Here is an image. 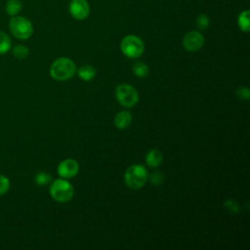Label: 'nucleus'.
Here are the masks:
<instances>
[{
  "label": "nucleus",
  "instance_id": "22",
  "mask_svg": "<svg viewBox=\"0 0 250 250\" xmlns=\"http://www.w3.org/2000/svg\"><path fill=\"white\" fill-rule=\"evenodd\" d=\"M236 96L239 100H242V101H247L250 97V92H249V89L248 88H239L237 91H236Z\"/></svg>",
  "mask_w": 250,
  "mask_h": 250
},
{
  "label": "nucleus",
  "instance_id": "19",
  "mask_svg": "<svg viewBox=\"0 0 250 250\" xmlns=\"http://www.w3.org/2000/svg\"><path fill=\"white\" fill-rule=\"evenodd\" d=\"M210 23V20L209 17L205 14H200L197 19H196V25L200 30H204L208 27Z\"/></svg>",
  "mask_w": 250,
  "mask_h": 250
},
{
  "label": "nucleus",
  "instance_id": "16",
  "mask_svg": "<svg viewBox=\"0 0 250 250\" xmlns=\"http://www.w3.org/2000/svg\"><path fill=\"white\" fill-rule=\"evenodd\" d=\"M132 70L136 76L141 77V78L146 77L149 72L148 66L146 63H144L143 62H136L132 66Z\"/></svg>",
  "mask_w": 250,
  "mask_h": 250
},
{
  "label": "nucleus",
  "instance_id": "10",
  "mask_svg": "<svg viewBox=\"0 0 250 250\" xmlns=\"http://www.w3.org/2000/svg\"><path fill=\"white\" fill-rule=\"evenodd\" d=\"M163 160L162 152L157 148L150 149L146 155V163L150 168L158 167Z\"/></svg>",
  "mask_w": 250,
  "mask_h": 250
},
{
  "label": "nucleus",
  "instance_id": "1",
  "mask_svg": "<svg viewBox=\"0 0 250 250\" xmlns=\"http://www.w3.org/2000/svg\"><path fill=\"white\" fill-rule=\"evenodd\" d=\"M76 71L73 61L68 58H59L53 62L50 66V75L57 81H65L70 79Z\"/></svg>",
  "mask_w": 250,
  "mask_h": 250
},
{
  "label": "nucleus",
  "instance_id": "7",
  "mask_svg": "<svg viewBox=\"0 0 250 250\" xmlns=\"http://www.w3.org/2000/svg\"><path fill=\"white\" fill-rule=\"evenodd\" d=\"M68 11L73 19L83 21L90 14V6L87 0H71L68 5Z\"/></svg>",
  "mask_w": 250,
  "mask_h": 250
},
{
  "label": "nucleus",
  "instance_id": "12",
  "mask_svg": "<svg viewBox=\"0 0 250 250\" xmlns=\"http://www.w3.org/2000/svg\"><path fill=\"white\" fill-rule=\"evenodd\" d=\"M22 9V3L21 0H8L5 5V11L6 13L11 16H18V14Z\"/></svg>",
  "mask_w": 250,
  "mask_h": 250
},
{
  "label": "nucleus",
  "instance_id": "18",
  "mask_svg": "<svg viewBox=\"0 0 250 250\" xmlns=\"http://www.w3.org/2000/svg\"><path fill=\"white\" fill-rule=\"evenodd\" d=\"M34 181L38 186H46L52 182V176L46 172L39 171L35 174Z\"/></svg>",
  "mask_w": 250,
  "mask_h": 250
},
{
  "label": "nucleus",
  "instance_id": "15",
  "mask_svg": "<svg viewBox=\"0 0 250 250\" xmlns=\"http://www.w3.org/2000/svg\"><path fill=\"white\" fill-rule=\"evenodd\" d=\"M12 40L4 31L0 30V55H4L11 50Z\"/></svg>",
  "mask_w": 250,
  "mask_h": 250
},
{
  "label": "nucleus",
  "instance_id": "14",
  "mask_svg": "<svg viewBox=\"0 0 250 250\" xmlns=\"http://www.w3.org/2000/svg\"><path fill=\"white\" fill-rule=\"evenodd\" d=\"M78 76L84 81H90L96 76V69L92 65H82L78 69Z\"/></svg>",
  "mask_w": 250,
  "mask_h": 250
},
{
  "label": "nucleus",
  "instance_id": "21",
  "mask_svg": "<svg viewBox=\"0 0 250 250\" xmlns=\"http://www.w3.org/2000/svg\"><path fill=\"white\" fill-rule=\"evenodd\" d=\"M163 180H164V177H163V175L159 171L152 173L150 175V177H149V181L153 185H160V184H162Z\"/></svg>",
  "mask_w": 250,
  "mask_h": 250
},
{
  "label": "nucleus",
  "instance_id": "13",
  "mask_svg": "<svg viewBox=\"0 0 250 250\" xmlns=\"http://www.w3.org/2000/svg\"><path fill=\"white\" fill-rule=\"evenodd\" d=\"M249 16H250V12L249 10H244L242 11L238 18H237V24L238 27L240 28V30L244 31V32H249L250 30V23H249Z\"/></svg>",
  "mask_w": 250,
  "mask_h": 250
},
{
  "label": "nucleus",
  "instance_id": "2",
  "mask_svg": "<svg viewBox=\"0 0 250 250\" xmlns=\"http://www.w3.org/2000/svg\"><path fill=\"white\" fill-rule=\"evenodd\" d=\"M147 181L146 169L140 164L129 166L124 174V182L131 189L142 188Z\"/></svg>",
  "mask_w": 250,
  "mask_h": 250
},
{
  "label": "nucleus",
  "instance_id": "23",
  "mask_svg": "<svg viewBox=\"0 0 250 250\" xmlns=\"http://www.w3.org/2000/svg\"><path fill=\"white\" fill-rule=\"evenodd\" d=\"M225 207L229 211V212H232V213H237L238 212V205L235 201L233 200H228L225 202Z\"/></svg>",
  "mask_w": 250,
  "mask_h": 250
},
{
  "label": "nucleus",
  "instance_id": "5",
  "mask_svg": "<svg viewBox=\"0 0 250 250\" xmlns=\"http://www.w3.org/2000/svg\"><path fill=\"white\" fill-rule=\"evenodd\" d=\"M120 49L126 57L130 59H137L143 55L145 45L140 37L136 35H127L122 39Z\"/></svg>",
  "mask_w": 250,
  "mask_h": 250
},
{
  "label": "nucleus",
  "instance_id": "3",
  "mask_svg": "<svg viewBox=\"0 0 250 250\" xmlns=\"http://www.w3.org/2000/svg\"><path fill=\"white\" fill-rule=\"evenodd\" d=\"M9 29L14 37L20 40H26L33 33L31 21L22 16H14L9 21Z\"/></svg>",
  "mask_w": 250,
  "mask_h": 250
},
{
  "label": "nucleus",
  "instance_id": "9",
  "mask_svg": "<svg viewBox=\"0 0 250 250\" xmlns=\"http://www.w3.org/2000/svg\"><path fill=\"white\" fill-rule=\"evenodd\" d=\"M79 164L75 159L67 158L62 160L58 166V174L63 179H70L77 175Z\"/></svg>",
  "mask_w": 250,
  "mask_h": 250
},
{
  "label": "nucleus",
  "instance_id": "8",
  "mask_svg": "<svg viewBox=\"0 0 250 250\" xmlns=\"http://www.w3.org/2000/svg\"><path fill=\"white\" fill-rule=\"evenodd\" d=\"M204 44V37L198 31H189L183 38V46L187 51L196 52Z\"/></svg>",
  "mask_w": 250,
  "mask_h": 250
},
{
  "label": "nucleus",
  "instance_id": "11",
  "mask_svg": "<svg viewBox=\"0 0 250 250\" xmlns=\"http://www.w3.org/2000/svg\"><path fill=\"white\" fill-rule=\"evenodd\" d=\"M132 122V114L127 111H120L119 113L116 114L114 118V125L118 129H125L127 128Z\"/></svg>",
  "mask_w": 250,
  "mask_h": 250
},
{
  "label": "nucleus",
  "instance_id": "4",
  "mask_svg": "<svg viewBox=\"0 0 250 250\" xmlns=\"http://www.w3.org/2000/svg\"><path fill=\"white\" fill-rule=\"evenodd\" d=\"M49 192L51 197L58 202H67L73 196L72 185L63 178L56 179L52 182Z\"/></svg>",
  "mask_w": 250,
  "mask_h": 250
},
{
  "label": "nucleus",
  "instance_id": "20",
  "mask_svg": "<svg viewBox=\"0 0 250 250\" xmlns=\"http://www.w3.org/2000/svg\"><path fill=\"white\" fill-rule=\"evenodd\" d=\"M11 183L8 177L0 174V196L4 195L10 188Z\"/></svg>",
  "mask_w": 250,
  "mask_h": 250
},
{
  "label": "nucleus",
  "instance_id": "6",
  "mask_svg": "<svg viewBox=\"0 0 250 250\" xmlns=\"http://www.w3.org/2000/svg\"><path fill=\"white\" fill-rule=\"evenodd\" d=\"M115 97L118 103L124 107H132L139 101L137 90L129 84H120L115 88Z\"/></svg>",
  "mask_w": 250,
  "mask_h": 250
},
{
  "label": "nucleus",
  "instance_id": "17",
  "mask_svg": "<svg viewBox=\"0 0 250 250\" xmlns=\"http://www.w3.org/2000/svg\"><path fill=\"white\" fill-rule=\"evenodd\" d=\"M12 53H13V56L19 60H23L25 59L28 54H29V50L26 46L24 45H21V44H19V45H16L13 50H12Z\"/></svg>",
  "mask_w": 250,
  "mask_h": 250
}]
</instances>
